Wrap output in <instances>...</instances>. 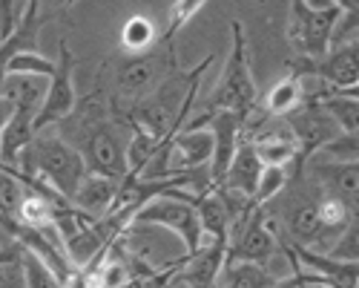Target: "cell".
<instances>
[{"instance_id": "cell-1", "label": "cell", "mask_w": 359, "mask_h": 288, "mask_svg": "<svg viewBox=\"0 0 359 288\" xmlns=\"http://www.w3.org/2000/svg\"><path fill=\"white\" fill-rule=\"evenodd\" d=\"M121 124L112 115L107 96H89L75 104V110L61 124H55L57 136L67 138L81 153L86 173H98L121 182L127 176V141L121 138Z\"/></svg>"}, {"instance_id": "cell-2", "label": "cell", "mask_w": 359, "mask_h": 288, "mask_svg": "<svg viewBox=\"0 0 359 288\" xmlns=\"http://www.w3.org/2000/svg\"><path fill=\"white\" fill-rule=\"evenodd\" d=\"M18 176L29 190H35L55 205H69L72 193L86 176L81 153L67 138L57 136L55 127L38 130L18 159Z\"/></svg>"}, {"instance_id": "cell-3", "label": "cell", "mask_w": 359, "mask_h": 288, "mask_svg": "<svg viewBox=\"0 0 359 288\" xmlns=\"http://www.w3.org/2000/svg\"><path fill=\"white\" fill-rule=\"evenodd\" d=\"M216 61L213 55H204L201 61L190 70L178 67L172 70L153 93L147 98H141L127 115H124V124H135L144 127L147 133H153L158 138H170L178 130H184L190 122V112L196 107V96H198V86L204 72L210 70V64Z\"/></svg>"}, {"instance_id": "cell-4", "label": "cell", "mask_w": 359, "mask_h": 288, "mask_svg": "<svg viewBox=\"0 0 359 288\" xmlns=\"http://www.w3.org/2000/svg\"><path fill=\"white\" fill-rule=\"evenodd\" d=\"M172 70H178V55H175V38L170 35H161L147 52L118 58V64L112 67L109 93H107V101L115 119L124 124V115L141 98L153 93Z\"/></svg>"}, {"instance_id": "cell-5", "label": "cell", "mask_w": 359, "mask_h": 288, "mask_svg": "<svg viewBox=\"0 0 359 288\" xmlns=\"http://www.w3.org/2000/svg\"><path fill=\"white\" fill-rule=\"evenodd\" d=\"M230 35H233V46H230V55L224 61V72L216 84L213 96L201 104V112L196 119L187 122L190 130L196 127H207V119L213 112H236L238 119H248L253 115L259 107H256V81H253V70H250V58H248V35H245V26L233 20L230 23Z\"/></svg>"}, {"instance_id": "cell-6", "label": "cell", "mask_w": 359, "mask_h": 288, "mask_svg": "<svg viewBox=\"0 0 359 288\" xmlns=\"http://www.w3.org/2000/svg\"><path fill=\"white\" fill-rule=\"evenodd\" d=\"M279 251V234L276 222L262 205H250L245 216H238L230 228V240L224 251V266L233 263H250V266H267Z\"/></svg>"}, {"instance_id": "cell-7", "label": "cell", "mask_w": 359, "mask_h": 288, "mask_svg": "<svg viewBox=\"0 0 359 288\" xmlns=\"http://www.w3.org/2000/svg\"><path fill=\"white\" fill-rule=\"evenodd\" d=\"M135 225H156L161 230H170L182 240L184 256L198 254L207 242L198 225V214H196V199L184 196V193H164L158 199H149L147 205H141L135 211V216L130 219Z\"/></svg>"}, {"instance_id": "cell-8", "label": "cell", "mask_w": 359, "mask_h": 288, "mask_svg": "<svg viewBox=\"0 0 359 288\" xmlns=\"http://www.w3.org/2000/svg\"><path fill=\"white\" fill-rule=\"evenodd\" d=\"M339 6L311 9L302 0H290V18H287V38L299 58L316 61L331 46V32L339 20Z\"/></svg>"}, {"instance_id": "cell-9", "label": "cell", "mask_w": 359, "mask_h": 288, "mask_svg": "<svg viewBox=\"0 0 359 288\" xmlns=\"http://www.w3.org/2000/svg\"><path fill=\"white\" fill-rule=\"evenodd\" d=\"M75 55L69 49L67 41L57 44V58H55V70L46 81V93H43V104L38 110L35 119V133L61 124L67 115L75 110L78 104V93H75Z\"/></svg>"}, {"instance_id": "cell-10", "label": "cell", "mask_w": 359, "mask_h": 288, "mask_svg": "<svg viewBox=\"0 0 359 288\" xmlns=\"http://www.w3.org/2000/svg\"><path fill=\"white\" fill-rule=\"evenodd\" d=\"M290 72L296 75H316L331 93H359V41L351 44H339L331 46L322 58L308 61V58H299L290 67Z\"/></svg>"}, {"instance_id": "cell-11", "label": "cell", "mask_w": 359, "mask_h": 288, "mask_svg": "<svg viewBox=\"0 0 359 288\" xmlns=\"http://www.w3.org/2000/svg\"><path fill=\"white\" fill-rule=\"evenodd\" d=\"M282 122L293 133L299 144V164H305L311 156H316L327 141H334L339 136L337 124L331 122V115L322 110L319 101H302L296 110L282 115Z\"/></svg>"}, {"instance_id": "cell-12", "label": "cell", "mask_w": 359, "mask_h": 288, "mask_svg": "<svg viewBox=\"0 0 359 288\" xmlns=\"http://www.w3.org/2000/svg\"><path fill=\"white\" fill-rule=\"evenodd\" d=\"M305 173L325 190L337 199H342L351 211H356V196H359V162H331V159H308Z\"/></svg>"}, {"instance_id": "cell-13", "label": "cell", "mask_w": 359, "mask_h": 288, "mask_svg": "<svg viewBox=\"0 0 359 288\" xmlns=\"http://www.w3.org/2000/svg\"><path fill=\"white\" fill-rule=\"evenodd\" d=\"M299 266H302L308 274L319 277L327 288H356L359 285V263H339V259H331L322 251H311L305 245H293V242H282Z\"/></svg>"}, {"instance_id": "cell-14", "label": "cell", "mask_w": 359, "mask_h": 288, "mask_svg": "<svg viewBox=\"0 0 359 288\" xmlns=\"http://www.w3.org/2000/svg\"><path fill=\"white\" fill-rule=\"evenodd\" d=\"M242 124L245 122L238 119L236 112H213L210 119H207V127L213 133V156H210V164H207L213 188L222 185L224 173L236 156V148H238V141H242Z\"/></svg>"}, {"instance_id": "cell-15", "label": "cell", "mask_w": 359, "mask_h": 288, "mask_svg": "<svg viewBox=\"0 0 359 288\" xmlns=\"http://www.w3.org/2000/svg\"><path fill=\"white\" fill-rule=\"evenodd\" d=\"M115 196H118V179L98 176V173H86L83 182L78 185V190L72 193L69 205L78 214L89 216V219H107L112 214Z\"/></svg>"}, {"instance_id": "cell-16", "label": "cell", "mask_w": 359, "mask_h": 288, "mask_svg": "<svg viewBox=\"0 0 359 288\" xmlns=\"http://www.w3.org/2000/svg\"><path fill=\"white\" fill-rule=\"evenodd\" d=\"M224 251H227L224 245L207 242L198 254L184 256V263L175 271L172 282H184L187 288H216L224 271Z\"/></svg>"}, {"instance_id": "cell-17", "label": "cell", "mask_w": 359, "mask_h": 288, "mask_svg": "<svg viewBox=\"0 0 359 288\" xmlns=\"http://www.w3.org/2000/svg\"><path fill=\"white\" fill-rule=\"evenodd\" d=\"M41 4L38 0H29L26 9H23V18L20 23L15 26V32L9 38L0 41V86L6 81V64L18 52H35L38 49V32H41Z\"/></svg>"}, {"instance_id": "cell-18", "label": "cell", "mask_w": 359, "mask_h": 288, "mask_svg": "<svg viewBox=\"0 0 359 288\" xmlns=\"http://www.w3.org/2000/svg\"><path fill=\"white\" fill-rule=\"evenodd\" d=\"M262 167H264V164L259 162L253 144L242 138V141H238L236 156H233V162H230V167H227V173H224V179H222L219 188L233 190V193L245 196V199H253L256 182H259V176H262Z\"/></svg>"}, {"instance_id": "cell-19", "label": "cell", "mask_w": 359, "mask_h": 288, "mask_svg": "<svg viewBox=\"0 0 359 288\" xmlns=\"http://www.w3.org/2000/svg\"><path fill=\"white\" fill-rule=\"evenodd\" d=\"M305 101V86H302V78L296 72H287L282 81H276L271 90L264 96V115L267 119H282L290 110H296L299 104Z\"/></svg>"}, {"instance_id": "cell-20", "label": "cell", "mask_w": 359, "mask_h": 288, "mask_svg": "<svg viewBox=\"0 0 359 288\" xmlns=\"http://www.w3.org/2000/svg\"><path fill=\"white\" fill-rule=\"evenodd\" d=\"M316 101L322 104V110L327 115H331V122L337 124L339 133L356 136V127H359V98H356V93H325Z\"/></svg>"}, {"instance_id": "cell-21", "label": "cell", "mask_w": 359, "mask_h": 288, "mask_svg": "<svg viewBox=\"0 0 359 288\" xmlns=\"http://www.w3.org/2000/svg\"><path fill=\"white\" fill-rule=\"evenodd\" d=\"M273 282H276V274L267 266L233 263V266H224L216 288H271Z\"/></svg>"}, {"instance_id": "cell-22", "label": "cell", "mask_w": 359, "mask_h": 288, "mask_svg": "<svg viewBox=\"0 0 359 288\" xmlns=\"http://www.w3.org/2000/svg\"><path fill=\"white\" fill-rule=\"evenodd\" d=\"M121 49L124 55H135V52H147L149 46H153L161 35H158V26L153 18H147V15H133L124 20L121 26Z\"/></svg>"}, {"instance_id": "cell-23", "label": "cell", "mask_w": 359, "mask_h": 288, "mask_svg": "<svg viewBox=\"0 0 359 288\" xmlns=\"http://www.w3.org/2000/svg\"><path fill=\"white\" fill-rule=\"evenodd\" d=\"M57 208H67V205H55L52 199H46V196H41V193L26 188V196L20 202L15 219L20 225H26V228H52Z\"/></svg>"}, {"instance_id": "cell-24", "label": "cell", "mask_w": 359, "mask_h": 288, "mask_svg": "<svg viewBox=\"0 0 359 288\" xmlns=\"http://www.w3.org/2000/svg\"><path fill=\"white\" fill-rule=\"evenodd\" d=\"M23 196H26V185H23V179L18 176V170L0 164V216L15 219Z\"/></svg>"}, {"instance_id": "cell-25", "label": "cell", "mask_w": 359, "mask_h": 288, "mask_svg": "<svg viewBox=\"0 0 359 288\" xmlns=\"http://www.w3.org/2000/svg\"><path fill=\"white\" fill-rule=\"evenodd\" d=\"M287 179H290V167H273V164H264L250 202H253V205H267V202H273V199L285 190Z\"/></svg>"}, {"instance_id": "cell-26", "label": "cell", "mask_w": 359, "mask_h": 288, "mask_svg": "<svg viewBox=\"0 0 359 288\" xmlns=\"http://www.w3.org/2000/svg\"><path fill=\"white\" fill-rule=\"evenodd\" d=\"M20 263H23V277H26V288H67V282L57 277L46 263L35 254H29L20 248Z\"/></svg>"}, {"instance_id": "cell-27", "label": "cell", "mask_w": 359, "mask_h": 288, "mask_svg": "<svg viewBox=\"0 0 359 288\" xmlns=\"http://www.w3.org/2000/svg\"><path fill=\"white\" fill-rule=\"evenodd\" d=\"M52 70H55V61L41 55L38 49L35 52H18L6 64V78L9 75H43V78H49Z\"/></svg>"}, {"instance_id": "cell-28", "label": "cell", "mask_w": 359, "mask_h": 288, "mask_svg": "<svg viewBox=\"0 0 359 288\" xmlns=\"http://www.w3.org/2000/svg\"><path fill=\"white\" fill-rule=\"evenodd\" d=\"M331 259H339V263H359V222H348L342 234L327 245L325 251Z\"/></svg>"}, {"instance_id": "cell-29", "label": "cell", "mask_w": 359, "mask_h": 288, "mask_svg": "<svg viewBox=\"0 0 359 288\" xmlns=\"http://www.w3.org/2000/svg\"><path fill=\"white\" fill-rule=\"evenodd\" d=\"M204 4H207V0H175V4H172V12H170V23H167V29H164V35L175 38V35H178V29H182L184 23H190V20L201 12Z\"/></svg>"}, {"instance_id": "cell-30", "label": "cell", "mask_w": 359, "mask_h": 288, "mask_svg": "<svg viewBox=\"0 0 359 288\" xmlns=\"http://www.w3.org/2000/svg\"><path fill=\"white\" fill-rule=\"evenodd\" d=\"M316 156H319V159H331V162H359V159H356V136L339 133L334 141H327ZM311 159H313V156H311Z\"/></svg>"}, {"instance_id": "cell-31", "label": "cell", "mask_w": 359, "mask_h": 288, "mask_svg": "<svg viewBox=\"0 0 359 288\" xmlns=\"http://www.w3.org/2000/svg\"><path fill=\"white\" fill-rule=\"evenodd\" d=\"M0 288H26V277H23V263H20V248L15 256L0 263Z\"/></svg>"}, {"instance_id": "cell-32", "label": "cell", "mask_w": 359, "mask_h": 288, "mask_svg": "<svg viewBox=\"0 0 359 288\" xmlns=\"http://www.w3.org/2000/svg\"><path fill=\"white\" fill-rule=\"evenodd\" d=\"M12 112H15V101L6 96V93H0V130H4L12 119Z\"/></svg>"}, {"instance_id": "cell-33", "label": "cell", "mask_w": 359, "mask_h": 288, "mask_svg": "<svg viewBox=\"0 0 359 288\" xmlns=\"http://www.w3.org/2000/svg\"><path fill=\"white\" fill-rule=\"evenodd\" d=\"M334 6H339L342 12H359V0H331Z\"/></svg>"}, {"instance_id": "cell-34", "label": "cell", "mask_w": 359, "mask_h": 288, "mask_svg": "<svg viewBox=\"0 0 359 288\" xmlns=\"http://www.w3.org/2000/svg\"><path fill=\"white\" fill-rule=\"evenodd\" d=\"M9 248H15V242H12V237L6 234V228L0 225V251H9Z\"/></svg>"}, {"instance_id": "cell-35", "label": "cell", "mask_w": 359, "mask_h": 288, "mask_svg": "<svg viewBox=\"0 0 359 288\" xmlns=\"http://www.w3.org/2000/svg\"><path fill=\"white\" fill-rule=\"evenodd\" d=\"M41 6H61V4H69V0H38Z\"/></svg>"}, {"instance_id": "cell-36", "label": "cell", "mask_w": 359, "mask_h": 288, "mask_svg": "<svg viewBox=\"0 0 359 288\" xmlns=\"http://www.w3.org/2000/svg\"><path fill=\"white\" fill-rule=\"evenodd\" d=\"M15 254H18V245L9 248V251H0V263H4V259H9V256H15Z\"/></svg>"}, {"instance_id": "cell-37", "label": "cell", "mask_w": 359, "mask_h": 288, "mask_svg": "<svg viewBox=\"0 0 359 288\" xmlns=\"http://www.w3.org/2000/svg\"><path fill=\"white\" fill-rule=\"evenodd\" d=\"M302 288H327V285H302Z\"/></svg>"}]
</instances>
